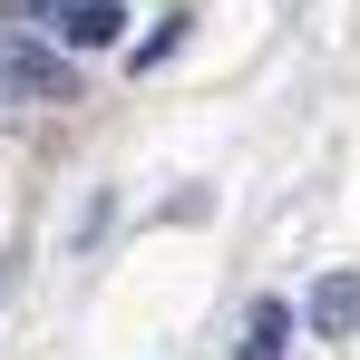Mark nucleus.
Segmentation results:
<instances>
[{"label":"nucleus","mask_w":360,"mask_h":360,"mask_svg":"<svg viewBox=\"0 0 360 360\" xmlns=\"http://www.w3.org/2000/svg\"><path fill=\"white\" fill-rule=\"evenodd\" d=\"M0 59H10V78H20V98H78L68 59H59V49H39L30 30H0Z\"/></svg>","instance_id":"nucleus-1"},{"label":"nucleus","mask_w":360,"mask_h":360,"mask_svg":"<svg viewBox=\"0 0 360 360\" xmlns=\"http://www.w3.org/2000/svg\"><path fill=\"white\" fill-rule=\"evenodd\" d=\"M302 321H311L321 341L360 331V273H321V283H311V302H302Z\"/></svg>","instance_id":"nucleus-2"},{"label":"nucleus","mask_w":360,"mask_h":360,"mask_svg":"<svg viewBox=\"0 0 360 360\" xmlns=\"http://www.w3.org/2000/svg\"><path fill=\"white\" fill-rule=\"evenodd\" d=\"M117 30H127L117 0H68V10H59V39H68V49H108Z\"/></svg>","instance_id":"nucleus-3"},{"label":"nucleus","mask_w":360,"mask_h":360,"mask_svg":"<svg viewBox=\"0 0 360 360\" xmlns=\"http://www.w3.org/2000/svg\"><path fill=\"white\" fill-rule=\"evenodd\" d=\"M283 341H292V302H253V311H243V351H234V360H283Z\"/></svg>","instance_id":"nucleus-4"},{"label":"nucleus","mask_w":360,"mask_h":360,"mask_svg":"<svg viewBox=\"0 0 360 360\" xmlns=\"http://www.w3.org/2000/svg\"><path fill=\"white\" fill-rule=\"evenodd\" d=\"M176 39H185V20H156V39H136V68H156L166 49H176Z\"/></svg>","instance_id":"nucleus-5"},{"label":"nucleus","mask_w":360,"mask_h":360,"mask_svg":"<svg viewBox=\"0 0 360 360\" xmlns=\"http://www.w3.org/2000/svg\"><path fill=\"white\" fill-rule=\"evenodd\" d=\"M10 108H20V78H10V59H0V117H10Z\"/></svg>","instance_id":"nucleus-6"},{"label":"nucleus","mask_w":360,"mask_h":360,"mask_svg":"<svg viewBox=\"0 0 360 360\" xmlns=\"http://www.w3.org/2000/svg\"><path fill=\"white\" fill-rule=\"evenodd\" d=\"M30 10H68V0H30Z\"/></svg>","instance_id":"nucleus-7"}]
</instances>
